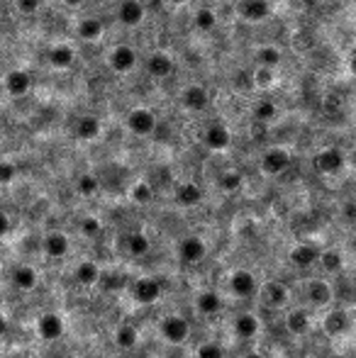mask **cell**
I'll return each mask as SVG.
<instances>
[{
  "mask_svg": "<svg viewBox=\"0 0 356 358\" xmlns=\"http://www.w3.org/2000/svg\"><path fill=\"white\" fill-rule=\"evenodd\" d=\"M159 332H161V337H164V341L174 344V346H181V344H186L188 337H191V324H188L186 317L169 315L161 319Z\"/></svg>",
  "mask_w": 356,
  "mask_h": 358,
  "instance_id": "6da1fadb",
  "label": "cell"
},
{
  "mask_svg": "<svg viewBox=\"0 0 356 358\" xmlns=\"http://www.w3.org/2000/svg\"><path fill=\"white\" fill-rule=\"evenodd\" d=\"M156 115L147 108H135L132 112L127 115V130L137 137H147L156 130Z\"/></svg>",
  "mask_w": 356,
  "mask_h": 358,
  "instance_id": "7a4b0ae2",
  "label": "cell"
},
{
  "mask_svg": "<svg viewBox=\"0 0 356 358\" xmlns=\"http://www.w3.org/2000/svg\"><path fill=\"white\" fill-rule=\"evenodd\" d=\"M64 332H66V324H64L62 317L54 315V312L41 315L39 322H37V334H39V339H44V341H57V339L64 337Z\"/></svg>",
  "mask_w": 356,
  "mask_h": 358,
  "instance_id": "3957f363",
  "label": "cell"
},
{
  "mask_svg": "<svg viewBox=\"0 0 356 358\" xmlns=\"http://www.w3.org/2000/svg\"><path fill=\"white\" fill-rule=\"evenodd\" d=\"M229 290H232L237 297H252V295H256V290H259L256 275H254L252 270H247V268L234 270L232 278H229Z\"/></svg>",
  "mask_w": 356,
  "mask_h": 358,
  "instance_id": "277c9868",
  "label": "cell"
},
{
  "mask_svg": "<svg viewBox=\"0 0 356 358\" xmlns=\"http://www.w3.org/2000/svg\"><path fill=\"white\" fill-rule=\"evenodd\" d=\"M290 166V154L285 149H269L261 156V171L266 176H279Z\"/></svg>",
  "mask_w": 356,
  "mask_h": 358,
  "instance_id": "5b68a950",
  "label": "cell"
},
{
  "mask_svg": "<svg viewBox=\"0 0 356 358\" xmlns=\"http://www.w3.org/2000/svg\"><path fill=\"white\" fill-rule=\"evenodd\" d=\"M132 292H135V300L140 305H154L161 297V283L156 278H137Z\"/></svg>",
  "mask_w": 356,
  "mask_h": 358,
  "instance_id": "8992f818",
  "label": "cell"
},
{
  "mask_svg": "<svg viewBox=\"0 0 356 358\" xmlns=\"http://www.w3.org/2000/svg\"><path fill=\"white\" fill-rule=\"evenodd\" d=\"M315 168L325 176H335L344 168V154L339 149H322L315 156Z\"/></svg>",
  "mask_w": 356,
  "mask_h": 358,
  "instance_id": "52a82bcc",
  "label": "cell"
},
{
  "mask_svg": "<svg viewBox=\"0 0 356 358\" xmlns=\"http://www.w3.org/2000/svg\"><path fill=\"white\" fill-rule=\"evenodd\" d=\"M207 254V246L200 237H186L178 244V256H181L183 263H200Z\"/></svg>",
  "mask_w": 356,
  "mask_h": 358,
  "instance_id": "ba28073f",
  "label": "cell"
},
{
  "mask_svg": "<svg viewBox=\"0 0 356 358\" xmlns=\"http://www.w3.org/2000/svg\"><path fill=\"white\" fill-rule=\"evenodd\" d=\"M137 66V52L127 44H120L110 52V68L118 73H127Z\"/></svg>",
  "mask_w": 356,
  "mask_h": 358,
  "instance_id": "9c48e42d",
  "label": "cell"
},
{
  "mask_svg": "<svg viewBox=\"0 0 356 358\" xmlns=\"http://www.w3.org/2000/svg\"><path fill=\"white\" fill-rule=\"evenodd\" d=\"M118 20L124 27L142 25V20H144V6H142L140 0H122L118 8Z\"/></svg>",
  "mask_w": 356,
  "mask_h": 358,
  "instance_id": "30bf717a",
  "label": "cell"
},
{
  "mask_svg": "<svg viewBox=\"0 0 356 358\" xmlns=\"http://www.w3.org/2000/svg\"><path fill=\"white\" fill-rule=\"evenodd\" d=\"M68 237L64 232H49L41 241V251L49 256V259H64L68 254Z\"/></svg>",
  "mask_w": 356,
  "mask_h": 358,
  "instance_id": "8fae6325",
  "label": "cell"
},
{
  "mask_svg": "<svg viewBox=\"0 0 356 358\" xmlns=\"http://www.w3.org/2000/svg\"><path fill=\"white\" fill-rule=\"evenodd\" d=\"M210 98H207V90L203 86H186L181 93V105L186 110H193V112H200V110L207 108Z\"/></svg>",
  "mask_w": 356,
  "mask_h": 358,
  "instance_id": "7c38bea8",
  "label": "cell"
},
{
  "mask_svg": "<svg viewBox=\"0 0 356 358\" xmlns=\"http://www.w3.org/2000/svg\"><path fill=\"white\" fill-rule=\"evenodd\" d=\"M332 297H335V290H332V286L327 281H322V278H317V281H312L308 286V300L312 307H327L332 302Z\"/></svg>",
  "mask_w": 356,
  "mask_h": 358,
  "instance_id": "4fadbf2b",
  "label": "cell"
},
{
  "mask_svg": "<svg viewBox=\"0 0 356 358\" xmlns=\"http://www.w3.org/2000/svg\"><path fill=\"white\" fill-rule=\"evenodd\" d=\"M205 146L212 151H225L229 144H232V132L227 130L225 125H212L205 130Z\"/></svg>",
  "mask_w": 356,
  "mask_h": 358,
  "instance_id": "5bb4252c",
  "label": "cell"
},
{
  "mask_svg": "<svg viewBox=\"0 0 356 358\" xmlns=\"http://www.w3.org/2000/svg\"><path fill=\"white\" fill-rule=\"evenodd\" d=\"M12 283H15L17 290L22 292H32L37 286H39V273H37L32 266L20 263L15 270H12Z\"/></svg>",
  "mask_w": 356,
  "mask_h": 358,
  "instance_id": "9a60e30c",
  "label": "cell"
},
{
  "mask_svg": "<svg viewBox=\"0 0 356 358\" xmlns=\"http://www.w3.org/2000/svg\"><path fill=\"white\" fill-rule=\"evenodd\" d=\"M239 15L247 22H261L271 15V8L266 0H242L239 3Z\"/></svg>",
  "mask_w": 356,
  "mask_h": 358,
  "instance_id": "2e32d148",
  "label": "cell"
},
{
  "mask_svg": "<svg viewBox=\"0 0 356 358\" xmlns=\"http://www.w3.org/2000/svg\"><path fill=\"white\" fill-rule=\"evenodd\" d=\"M73 278H76L78 286H95V283H100V278H103V273H100V266L93 263V261H81V263L76 266V270H73Z\"/></svg>",
  "mask_w": 356,
  "mask_h": 358,
  "instance_id": "e0dca14e",
  "label": "cell"
},
{
  "mask_svg": "<svg viewBox=\"0 0 356 358\" xmlns=\"http://www.w3.org/2000/svg\"><path fill=\"white\" fill-rule=\"evenodd\" d=\"M317 256H320V249L312 244H298L293 251H290V263L295 268H310V266L317 263Z\"/></svg>",
  "mask_w": 356,
  "mask_h": 358,
  "instance_id": "ac0fdd59",
  "label": "cell"
},
{
  "mask_svg": "<svg viewBox=\"0 0 356 358\" xmlns=\"http://www.w3.org/2000/svg\"><path fill=\"white\" fill-rule=\"evenodd\" d=\"M30 86H32V78L27 71H20V68H17V71H10L6 76V90L12 95V98L25 95L27 90H30Z\"/></svg>",
  "mask_w": 356,
  "mask_h": 358,
  "instance_id": "d6986e66",
  "label": "cell"
},
{
  "mask_svg": "<svg viewBox=\"0 0 356 358\" xmlns=\"http://www.w3.org/2000/svg\"><path fill=\"white\" fill-rule=\"evenodd\" d=\"M310 327H312V319H310V315L305 310H293L285 317V329L293 337H305L310 332Z\"/></svg>",
  "mask_w": 356,
  "mask_h": 358,
  "instance_id": "ffe728a7",
  "label": "cell"
},
{
  "mask_svg": "<svg viewBox=\"0 0 356 358\" xmlns=\"http://www.w3.org/2000/svg\"><path fill=\"white\" fill-rule=\"evenodd\" d=\"M200 200H203V190H200V186H196V183L188 181L176 188V203L181 205V208H196Z\"/></svg>",
  "mask_w": 356,
  "mask_h": 358,
  "instance_id": "44dd1931",
  "label": "cell"
},
{
  "mask_svg": "<svg viewBox=\"0 0 356 358\" xmlns=\"http://www.w3.org/2000/svg\"><path fill=\"white\" fill-rule=\"evenodd\" d=\"M288 300H290V292H288V288H285L283 283L271 281L269 286L263 288V302H266L269 307H274V310L283 307Z\"/></svg>",
  "mask_w": 356,
  "mask_h": 358,
  "instance_id": "7402d4cb",
  "label": "cell"
},
{
  "mask_svg": "<svg viewBox=\"0 0 356 358\" xmlns=\"http://www.w3.org/2000/svg\"><path fill=\"white\" fill-rule=\"evenodd\" d=\"M100 130H103V127H100V119L93 117V115H83V117L76 122V137L83 141L98 139Z\"/></svg>",
  "mask_w": 356,
  "mask_h": 358,
  "instance_id": "603a6c76",
  "label": "cell"
},
{
  "mask_svg": "<svg viewBox=\"0 0 356 358\" xmlns=\"http://www.w3.org/2000/svg\"><path fill=\"white\" fill-rule=\"evenodd\" d=\"M234 332H237L239 339H254L261 332V322L247 312V315H239L237 319H234Z\"/></svg>",
  "mask_w": 356,
  "mask_h": 358,
  "instance_id": "cb8c5ba5",
  "label": "cell"
},
{
  "mask_svg": "<svg viewBox=\"0 0 356 358\" xmlns=\"http://www.w3.org/2000/svg\"><path fill=\"white\" fill-rule=\"evenodd\" d=\"M147 71H149L151 76H156V78L169 76V73L174 71V59H171L169 54H164V52L151 54L149 61H147Z\"/></svg>",
  "mask_w": 356,
  "mask_h": 358,
  "instance_id": "d4e9b609",
  "label": "cell"
},
{
  "mask_svg": "<svg viewBox=\"0 0 356 358\" xmlns=\"http://www.w3.org/2000/svg\"><path fill=\"white\" fill-rule=\"evenodd\" d=\"M73 61H76V52H73V47H68V44H57V47H52V52H49V63H52L54 68H71Z\"/></svg>",
  "mask_w": 356,
  "mask_h": 358,
  "instance_id": "484cf974",
  "label": "cell"
},
{
  "mask_svg": "<svg viewBox=\"0 0 356 358\" xmlns=\"http://www.w3.org/2000/svg\"><path fill=\"white\" fill-rule=\"evenodd\" d=\"M317 263L322 266V270L330 275L339 273L341 266H344V256H341L339 249H325L320 251V256H317Z\"/></svg>",
  "mask_w": 356,
  "mask_h": 358,
  "instance_id": "4316f807",
  "label": "cell"
},
{
  "mask_svg": "<svg viewBox=\"0 0 356 358\" xmlns=\"http://www.w3.org/2000/svg\"><path fill=\"white\" fill-rule=\"evenodd\" d=\"M196 307H198V312H200V315L212 317V315H217V312L222 310V297L217 295V292H212V290H205V292H200V295H198Z\"/></svg>",
  "mask_w": 356,
  "mask_h": 358,
  "instance_id": "83f0119b",
  "label": "cell"
},
{
  "mask_svg": "<svg viewBox=\"0 0 356 358\" xmlns=\"http://www.w3.org/2000/svg\"><path fill=\"white\" fill-rule=\"evenodd\" d=\"M115 344H118V348H122V351L135 348L137 344H140V332H137V327H132V324L118 327V332H115Z\"/></svg>",
  "mask_w": 356,
  "mask_h": 358,
  "instance_id": "f1b7e54d",
  "label": "cell"
},
{
  "mask_svg": "<svg viewBox=\"0 0 356 358\" xmlns=\"http://www.w3.org/2000/svg\"><path fill=\"white\" fill-rule=\"evenodd\" d=\"M151 249V241L147 234L137 232V234H129L127 237V251L129 256H135V259H140V256H147Z\"/></svg>",
  "mask_w": 356,
  "mask_h": 358,
  "instance_id": "f546056e",
  "label": "cell"
},
{
  "mask_svg": "<svg viewBox=\"0 0 356 358\" xmlns=\"http://www.w3.org/2000/svg\"><path fill=\"white\" fill-rule=\"evenodd\" d=\"M78 34H81L86 42H95V39L103 34V22H100L98 17H86V20H81V25H78Z\"/></svg>",
  "mask_w": 356,
  "mask_h": 358,
  "instance_id": "4dcf8cb0",
  "label": "cell"
},
{
  "mask_svg": "<svg viewBox=\"0 0 356 358\" xmlns=\"http://www.w3.org/2000/svg\"><path fill=\"white\" fill-rule=\"evenodd\" d=\"M346 327H349V317H346L344 312H332V315L325 319V332L330 334V337L344 334Z\"/></svg>",
  "mask_w": 356,
  "mask_h": 358,
  "instance_id": "1f68e13d",
  "label": "cell"
},
{
  "mask_svg": "<svg viewBox=\"0 0 356 358\" xmlns=\"http://www.w3.org/2000/svg\"><path fill=\"white\" fill-rule=\"evenodd\" d=\"M129 200L137 205H147L154 200V188L149 186L147 181H140L132 186V190H129Z\"/></svg>",
  "mask_w": 356,
  "mask_h": 358,
  "instance_id": "d6a6232c",
  "label": "cell"
},
{
  "mask_svg": "<svg viewBox=\"0 0 356 358\" xmlns=\"http://www.w3.org/2000/svg\"><path fill=\"white\" fill-rule=\"evenodd\" d=\"M256 59H259V66L274 68L281 63V52H279V47H259Z\"/></svg>",
  "mask_w": 356,
  "mask_h": 358,
  "instance_id": "836d02e7",
  "label": "cell"
},
{
  "mask_svg": "<svg viewBox=\"0 0 356 358\" xmlns=\"http://www.w3.org/2000/svg\"><path fill=\"white\" fill-rule=\"evenodd\" d=\"M276 115H279V108H276L274 100H259L256 108H254V117H256L259 122H271Z\"/></svg>",
  "mask_w": 356,
  "mask_h": 358,
  "instance_id": "e575fe53",
  "label": "cell"
},
{
  "mask_svg": "<svg viewBox=\"0 0 356 358\" xmlns=\"http://www.w3.org/2000/svg\"><path fill=\"white\" fill-rule=\"evenodd\" d=\"M217 183H220V188L225 192H237L239 188H242V173L239 171H225Z\"/></svg>",
  "mask_w": 356,
  "mask_h": 358,
  "instance_id": "d590c367",
  "label": "cell"
},
{
  "mask_svg": "<svg viewBox=\"0 0 356 358\" xmlns=\"http://www.w3.org/2000/svg\"><path fill=\"white\" fill-rule=\"evenodd\" d=\"M76 188H78V192H81L83 197H91V195H95V192H98L100 181L95 176H91V173H83V176L78 178Z\"/></svg>",
  "mask_w": 356,
  "mask_h": 358,
  "instance_id": "8d00e7d4",
  "label": "cell"
},
{
  "mask_svg": "<svg viewBox=\"0 0 356 358\" xmlns=\"http://www.w3.org/2000/svg\"><path fill=\"white\" fill-rule=\"evenodd\" d=\"M215 25H217V15L210 10V8H203V10H198V15H196V27H198V30H200V32H210V30H215Z\"/></svg>",
  "mask_w": 356,
  "mask_h": 358,
  "instance_id": "74e56055",
  "label": "cell"
},
{
  "mask_svg": "<svg viewBox=\"0 0 356 358\" xmlns=\"http://www.w3.org/2000/svg\"><path fill=\"white\" fill-rule=\"evenodd\" d=\"M196 358H225V351H222L220 344L207 341V344H203V346H198Z\"/></svg>",
  "mask_w": 356,
  "mask_h": 358,
  "instance_id": "f35d334b",
  "label": "cell"
},
{
  "mask_svg": "<svg viewBox=\"0 0 356 358\" xmlns=\"http://www.w3.org/2000/svg\"><path fill=\"white\" fill-rule=\"evenodd\" d=\"M81 232H83V237L95 239L100 232H103V224H100V219H95V217H86L81 222Z\"/></svg>",
  "mask_w": 356,
  "mask_h": 358,
  "instance_id": "ab89813d",
  "label": "cell"
},
{
  "mask_svg": "<svg viewBox=\"0 0 356 358\" xmlns=\"http://www.w3.org/2000/svg\"><path fill=\"white\" fill-rule=\"evenodd\" d=\"M254 83H256L259 88H269V86L274 83V68L259 66L256 73H254Z\"/></svg>",
  "mask_w": 356,
  "mask_h": 358,
  "instance_id": "60d3db41",
  "label": "cell"
},
{
  "mask_svg": "<svg viewBox=\"0 0 356 358\" xmlns=\"http://www.w3.org/2000/svg\"><path fill=\"white\" fill-rule=\"evenodd\" d=\"M17 178V166L12 161H0V186H8Z\"/></svg>",
  "mask_w": 356,
  "mask_h": 358,
  "instance_id": "b9f144b4",
  "label": "cell"
},
{
  "mask_svg": "<svg viewBox=\"0 0 356 358\" xmlns=\"http://www.w3.org/2000/svg\"><path fill=\"white\" fill-rule=\"evenodd\" d=\"M41 6V0H17V10L25 12V15H32V12H37Z\"/></svg>",
  "mask_w": 356,
  "mask_h": 358,
  "instance_id": "7bdbcfd3",
  "label": "cell"
},
{
  "mask_svg": "<svg viewBox=\"0 0 356 358\" xmlns=\"http://www.w3.org/2000/svg\"><path fill=\"white\" fill-rule=\"evenodd\" d=\"M8 232H10V217H8V215L0 210V239L6 237Z\"/></svg>",
  "mask_w": 356,
  "mask_h": 358,
  "instance_id": "ee69618b",
  "label": "cell"
},
{
  "mask_svg": "<svg viewBox=\"0 0 356 358\" xmlns=\"http://www.w3.org/2000/svg\"><path fill=\"white\" fill-rule=\"evenodd\" d=\"M6 332H8V319H6V315L0 312V337H6Z\"/></svg>",
  "mask_w": 356,
  "mask_h": 358,
  "instance_id": "f6af8a7d",
  "label": "cell"
},
{
  "mask_svg": "<svg viewBox=\"0 0 356 358\" xmlns=\"http://www.w3.org/2000/svg\"><path fill=\"white\" fill-rule=\"evenodd\" d=\"M354 215H356L354 205H346V219H354Z\"/></svg>",
  "mask_w": 356,
  "mask_h": 358,
  "instance_id": "bcb514c9",
  "label": "cell"
},
{
  "mask_svg": "<svg viewBox=\"0 0 356 358\" xmlns=\"http://www.w3.org/2000/svg\"><path fill=\"white\" fill-rule=\"evenodd\" d=\"M68 8H78V6H83V0H64Z\"/></svg>",
  "mask_w": 356,
  "mask_h": 358,
  "instance_id": "7dc6e473",
  "label": "cell"
},
{
  "mask_svg": "<svg viewBox=\"0 0 356 358\" xmlns=\"http://www.w3.org/2000/svg\"><path fill=\"white\" fill-rule=\"evenodd\" d=\"M244 358H266V356H263V353H256V351H254V353H247Z\"/></svg>",
  "mask_w": 356,
  "mask_h": 358,
  "instance_id": "c3c4849f",
  "label": "cell"
},
{
  "mask_svg": "<svg viewBox=\"0 0 356 358\" xmlns=\"http://www.w3.org/2000/svg\"><path fill=\"white\" fill-rule=\"evenodd\" d=\"M171 3H176V6H186V3H191V0H171Z\"/></svg>",
  "mask_w": 356,
  "mask_h": 358,
  "instance_id": "681fc988",
  "label": "cell"
},
{
  "mask_svg": "<svg viewBox=\"0 0 356 358\" xmlns=\"http://www.w3.org/2000/svg\"><path fill=\"white\" fill-rule=\"evenodd\" d=\"M0 270H3V266H0Z\"/></svg>",
  "mask_w": 356,
  "mask_h": 358,
  "instance_id": "f907efd6",
  "label": "cell"
}]
</instances>
